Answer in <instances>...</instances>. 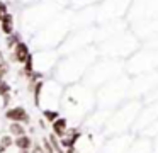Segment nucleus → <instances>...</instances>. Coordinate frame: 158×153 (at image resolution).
Listing matches in <instances>:
<instances>
[{"label":"nucleus","mask_w":158,"mask_h":153,"mask_svg":"<svg viewBox=\"0 0 158 153\" xmlns=\"http://www.w3.org/2000/svg\"><path fill=\"white\" fill-rule=\"evenodd\" d=\"M15 145L19 146V148H22V150H27L29 148V145H31V141H29V138L27 136H17V141H15Z\"/></svg>","instance_id":"nucleus-5"},{"label":"nucleus","mask_w":158,"mask_h":153,"mask_svg":"<svg viewBox=\"0 0 158 153\" xmlns=\"http://www.w3.org/2000/svg\"><path fill=\"white\" fill-rule=\"evenodd\" d=\"M10 133L15 136H22L24 134V128H22L21 124H17V122H14V124L10 126Z\"/></svg>","instance_id":"nucleus-6"},{"label":"nucleus","mask_w":158,"mask_h":153,"mask_svg":"<svg viewBox=\"0 0 158 153\" xmlns=\"http://www.w3.org/2000/svg\"><path fill=\"white\" fill-rule=\"evenodd\" d=\"M0 82H2V80H0Z\"/></svg>","instance_id":"nucleus-12"},{"label":"nucleus","mask_w":158,"mask_h":153,"mask_svg":"<svg viewBox=\"0 0 158 153\" xmlns=\"http://www.w3.org/2000/svg\"><path fill=\"white\" fill-rule=\"evenodd\" d=\"M53 129H55L56 134L61 136L63 133H65V129H66V121H65V119H56L55 124H53Z\"/></svg>","instance_id":"nucleus-4"},{"label":"nucleus","mask_w":158,"mask_h":153,"mask_svg":"<svg viewBox=\"0 0 158 153\" xmlns=\"http://www.w3.org/2000/svg\"><path fill=\"white\" fill-rule=\"evenodd\" d=\"M4 71H5V65L0 63V73H4Z\"/></svg>","instance_id":"nucleus-11"},{"label":"nucleus","mask_w":158,"mask_h":153,"mask_svg":"<svg viewBox=\"0 0 158 153\" xmlns=\"http://www.w3.org/2000/svg\"><path fill=\"white\" fill-rule=\"evenodd\" d=\"M0 22H2V31H4L5 34H10L12 31H14V19H12L10 14H5V15L0 19Z\"/></svg>","instance_id":"nucleus-3"},{"label":"nucleus","mask_w":158,"mask_h":153,"mask_svg":"<svg viewBox=\"0 0 158 153\" xmlns=\"http://www.w3.org/2000/svg\"><path fill=\"white\" fill-rule=\"evenodd\" d=\"M7 117L10 119V121H27L29 116L22 107H14V109H10V111H7Z\"/></svg>","instance_id":"nucleus-2"},{"label":"nucleus","mask_w":158,"mask_h":153,"mask_svg":"<svg viewBox=\"0 0 158 153\" xmlns=\"http://www.w3.org/2000/svg\"><path fill=\"white\" fill-rule=\"evenodd\" d=\"M29 56H31V53H29V48L26 46L24 43H21V41H19V43L14 46V60H17V61H26Z\"/></svg>","instance_id":"nucleus-1"},{"label":"nucleus","mask_w":158,"mask_h":153,"mask_svg":"<svg viewBox=\"0 0 158 153\" xmlns=\"http://www.w3.org/2000/svg\"><path fill=\"white\" fill-rule=\"evenodd\" d=\"M10 143H12V139L9 138V136H5V138H2V141H0V151H4L7 146H10Z\"/></svg>","instance_id":"nucleus-7"},{"label":"nucleus","mask_w":158,"mask_h":153,"mask_svg":"<svg viewBox=\"0 0 158 153\" xmlns=\"http://www.w3.org/2000/svg\"><path fill=\"white\" fill-rule=\"evenodd\" d=\"M9 92V87H7V83H4V82H0V94L2 95H5Z\"/></svg>","instance_id":"nucleus-9"},{"label":"nucleus","mask_w":158,"mask_h":153,"mask_svg":"<svg viewBox=\"0 0 158 153\" xmlns=\"http://www.w3.org/2000/svg\"><path fill=\"white\" fill-rule=\"evenodd\" d=\"M7 14V5H5V2H0V19Z\"/></svg>","instance_id":"nucleus-8"},{"label":"nucleus","mask_w":158,"mask_h":153,"mask_svg":"<svg viewBox=\"0 0 158 153\" xmlns=\"http://www.w3.org/2000/svg\"><path fill=\"white\" fill-rule=\"evenodd\" d=\"M46 116H48L49 119H55V117H56V114H55V112H46Z\"/></svg>","instance_id":"nucleus-10"}]
</instances>
